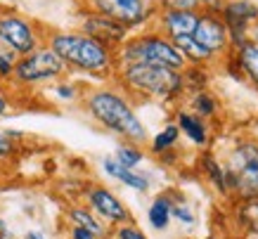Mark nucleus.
Returning a JSON list of instances; mask_svg holds the SVG:
<instances>
[{
  "instance_id": "f257e3e1",
  "label": "nucleus",
  "mask_w": 258,
  "mask_h": 239,
  "mask_svg": "<svg viewBox=\"0 0 258 239\" xmlns=\"http://www.w3.org/2000/svg\"><path fill=\"white\" fill-rule=\"evenodd\" d=\"M45 45L62 59L67 71L83 74L95 81H111L116 74V50L81 33L79 29H47Z\"/></svg>"
},
{
  "instance_id": "f03ea898",
  "label": "nucleus",
  "mask_w": 258,
  "mask_h": 239,
  "mask_svg": "<svg viewBox=\"0 0 258 239\" xmlns=\"http://www.w3.org/2000/svg\"><path fill=\"white\" fill-rule=\"evenodd\" d=\"M83 109L97 126L123 138V142L142 145L147 142V126L135 111L133 102L121 88L114 85H95L83 93Z\"/></svg>"
},
{
  "instance_id": "7ed1b4c3",
  "label": "nucleus",
  "mask_w": 258,
  "mask_h": 239,
  "mask_svg": "<svg viewBox=\"0 0 258 239\" xmlns=\"http://www.w3.org/2000/svg\"><path fill=\"white\" fill-rule=\"evenodd\" d=\"M114 78L125 93L140 95L147 100L173 102L185 93L182 71L157 64H118Z\"/></svg>"
},
{
  "instance_id": "20e7f679",
  "label": "nucleus",
  "mask_w": 258,
  "mask_h": 239,
  "mask_svg": "<svg viewBox=\"0 0 258 239\" xmlns=\"http://www.w3.org/2000/svg\"><path fill=\"white\" fill-rule=\"evenodd\" d=\"M116 64H157L175 71H182L187 67L175 43L166 38L164 33H159L154 26L131 33L116 50Z\"/></svg>"
},
{
  "instance_id": "39448f33",
  "label": "nucleus",
  "mask_w": 258,
  "mask_h": 239,
  "mask_svg": "<svg viewBox=\"0 0 258 239\" xmlns=\"http://www.w3.org/2000/svg\"><path fill=\"white\" fill-rule=\"evenodd\" d=\"M67 74L69 71H67L64 62L43 43L33 52L24 54V57H17L10 83L15 85V88H38V85L55 83V81L64 78Z\"/></svg>"
},
{
  "instance_id": "423d86ee",
  "label": "nucleus",
  "mask_w": 258,
  "mask_h": 239,
  "mask_svg": "<svg viewBox=\"0 0 258 239\" xmlns=\"http://www.w3.org/2000/svg\"><path fill=\"white\" fill-rule=\"evenodd\" d=\"M45 36L47 29L43 24L12 8L0 5V43L15 57H24V54L33 52L36 47L45 43Z\"/></svg>"
},
{
  "instance_id": "0eeeda50",
  "label": "nucleus",
  "mask_w": 258,
  "mask_h": 239,
  "mask_svg": "<svg viewBox=\"0 0 258 239\" xmlns=\"http://www.w3.org/2000/svg\"><path fill=\"white\" fill-rule=\"evenodd\" d=\"M83 10L111 17L114 22L123 24L128 31H142L154 24L159 15L157 0H81Z\"/></svg>"
},
{
  "instance_id": "6e6552de",
  "label": "nucleus",
  "mask_w": 258,
  "mask_h": 239,
  "mask_svg": "<svg viewBox=\"0 0 258 239\" xmlns=\"http://www.w3.org/2000/svg\"><path fill=\"white\" fill-rule=\"evenodd\" d=\"M227 187H235L244 199H258V145L244 142L235 147L225 168Z\"/></svg>"
},
{
  "instance_id": "1a4fd4ad",
  "label": "nucleus",
  "mask_w": 258,
  "mask_h": 239,
  "mask_svg": "<svg viewBox=\"0 0 258 239\" xmlns=\"http://www.w3.org/2000/svg\"><path fill=\"white\" fill-rule=\"evenodd\" d=\"M218 15L227 26L230 45L235 50L249 40L251 29L258 24V3L256 0H223Z\"/></svg>"
},
{
  "instance_id": "9d476101",
  "label": "nucleus",
  "mask_w": 258,
  "mask_h": 239,
  "mask_svg": "<svg viewBox=\"0 0 258 239\" xmlns=\"http://www.w3.org/2000/svg\"><path fill=\"white\" fill-rule=\"evenodd\" d=\"M86 197V206L100 218L102 223H107V227H116V225L131 223V211L109 187L104 185H90L83 192Z\"/></svg>"
},
{
  "instance_id": "9b49d317",
  "label": "nucleus",
  "mask_w": 258,
  "mask_h": 239,
  "mask_svg": "<svg viewBox=\"0 0 258 239\" xmlns=\"http://www.w3.org/2000/svg\"><path fill=\"white\" fill-rule=\"evenodd\" d=\"M192 38L199 43V45L211 52L216 59L223 57V54H232V45H230V33H227V26L223 24L218 12H211V10H202L199 15V22H197V29L192 33Z\"/></svg>"
},
{
  "instance_id": "f8f14e48",
  "label": "nucleus",
  "mask_w": 258,
  "mask_h": 239,
  "mask_svg": "<svg viewBox=\"0 0 258 239\" xmlns=\"http://www.w3.org/2000/svg\"><path fill=\"white\" fill-rule=\"evenodd\" d=\"M81 33H86L90 38L100 40L111 50H118V47L125 43V38L131 36V31L125 29L123 24L114 22L111 17L97 15V12H90V10H81L79 15V26H76Z\"/></svg>"
},
{
  "instance_id": "ddd939ff",
  "label": "nucleus",
  "mask_w": 258,
  "mask_h": 239,
  "mask_svg": "<svg viewBox=\"0 0 258 239\" xmlns=\"http://www.w3.org/2000/svg\"><path fill=\"white\" fill-rule=\"evenodd\" d=\"M202 10H159L154 19V29L164 33L166 38H180V36H192L197 29Z\"/></svg>"
},
{
  "instance_id": "4468645a",
  "label": "nucleus",
  "mask_w": 258,
  "mask_h": 239,
  "mask_svg": "<svg viewBox=\"0 0 258 239\" xmlns=\"http://www.w3.org/2000/svg\"><path fill=\"white\" fill-rule=\"evenodd\" d=\"M102 170L107 173L109 177H114L116 183H121L123 187H131L135 192L145 194L149 190V177L142 175L138 168H125L114 159V156H104L102 159Z\"/></svg>"
},
{
  "instance_id": "2eb2a0df",
  "label": "nucleus",
  "mask_w": 258,
  "mask_h": 239,
  "mask_svg": "<svg viewBox=\"0 0 258 239\" xmlns=\"http://www.w3.org/2000/svg\"><path fill=\"white\" fill-rule=\"evenodd\" d=\"M230 57L235 59L237 69L242 71V78H249L253 85H258V43L246 40L239 47H235Z\"/></svg>"
},
{
  "instance_id": "dca6fc26",
  "label": "nucleus",
  "mask_w": 258,
  "mask_h": 239,
  "mask_svg": "<svg viewBox=\"0 0 258 239\" xmlns=\"http://www.w3.org/2000/svg\"><path fill=\"white\" fill-rule=\"evenodd\" d=\"M67 218H69L71 225L86 227V230H90L93 234H97V239H107V237H109V232H111L109 227L102 223V220L95 216L90 208L83 206V204H74V206L67 208Z\"/></svg>"
},
{
  "instance_id": "f3484780",
  "label": "nucleus",
  "mask_w": 258,
  "mask_h": 239,
  "mask_svg": "<svg viewBox=\"0 0 258 239\" xmlns=\"http://www.w3.org/2000/svg\"><path fill=\"white\" fill-rule=\"evenodd\" d=\"M175 126H178V131L187 140H192L195 145L204 147L209 142V128H206L202 116L192 114V111H178V114H175Z\"/></svg>"
},
{
  "instance_id": "a211bd4d",
  "label": "nucleus",
  "mask_w": 258,
  "mask_h": 239,
  "mask_svg": "<svg viewBox=\"0 0 258 239\" xmlns=\"http://www.w3.org/2000/svg\"><path fill=\"white\" fill-rule=\"evenodd\" d=\"M175 47H178L182 57H185V62L187 64H197V67H206V64L216 62V57L211 52H206L199 43H197L192 36H180V38H173Z\"/></svg>"
},
{
  "instance_id": "6ab92c4d",
  "label": "nucleus",
  "mask_w": 258,
  "mask_h": 239,
  "mask_svg": "<svg viewBox=\"0 0 258 239\" xmlns=\"http://www.w3.org/2000/svg\"><path fill=\"white\" fill-rule=\"evenodd\" d=\"M171 208H173V201H171L168 194H159V197H154L152 204H149V208H147L149 225L159 232L168 230V225H171Z\"/></svg>"
},
{
  "instance_id": "aec40b11",
  "label": "nucleus",
  "mask_w": 258,
  "mask_h": 239,
  "mask_svg": "<svg viewBox=\"0 0 258 239\" xmlns=\"http://www.w3.org/2000/svg\"><path fill=\"white\" fill-rule=\"evenodd\" d=\"M180 138V131L175 124H168L164 126L161 131L152 138V142H149V149H152V154H166L168 149H173L175 147V142H178Z\"/></svg>"
},
{
  "instance_id": "412c9836",
  "label": "nucleus",
  "mask_w": 258,
  "mask_h": 239,
  "mask_svg": "<svg viewBox=\"0 0 258 239\" xmlns=\"http://www.w3.org/2000/svg\"><path fill=\"white\" fill-rule=\"evenodd\" d=\"M114 159H116L121 166H125V168H138V166L145 161V152H142L140 145L121 142V145L114 149Z\"/></svg>"
},
{
  "instance_id": "4be33fe9",
  "label": "nucleus",
  "mask_w": 258,
  "mask_h": 239,
  "mask_svg": "<svg viewBox=\"0 0 258 239\" xmlns=\"http://www.w3.org/2000/svg\"><path fill=\"white\" fill-rule=\"evenodd\" d=\"M50 93L55 95L59 102H76L83 97V90H81V85H76L74 81H67V78H59L52 83L50 88Z\"/></svg>"
},
{
  "instance_id": "5701e85b",
  "label": "nucleus",
  "mask_w": 258,
  "mask_h": 239,
  "mask_svg": "<svg viewBox=\"0 0 258 239\" xmlns=\"http://www.w3.org/2000/svg\"><path fill=\"white\" fill-rule=\"evenodd\" d=\"M192 114L197 116H213L216 114V109H218V104H216V100H213L211 95L206 93V90H197L195 95H192Z\"/></svg>"
},
{
  "instance_id": "b1692460",
  "label": "nucleus",
  "mask_w": 258,
  "mask_h": 239,
  "mask_svg": "<svg viewBox=\"0 0 258 239\" xmlns=\"http://www.w3.org/2000/svg\"><path fill=\"white\" fill-rule=\"evenodd\" d=\"M204 173L209 175V180L213 183V187H218L220 192H225V190H227L225 168H223L216 159H211V156H204Z\"/></svg>"
},
{
  "instance_id": "393cba45",
  "label": "nucleus",
  "mask_w": 258,
  "mask_h": 239,
  "mask_svg": "<svg viewBox=\"0 0 258 239\" xmlns=\"http://www.w3.org/2000/svg\"><path fill=\"white\" fill-rule=\"evenodd\" d=\"M15 62H17V57L10 52L8 47L3 45V43H0V85H3V83H10V81H12Z\"/></svg>"
},
{
  "instance_id": "a878e982",
  "label": "nucleus",
  "mask_w": 258,
  "mask_h": 239,
  "mask_svg": "<svg viewBox=\"0 0 258 239\" xmlns=\"http://www.w3.org/2000/svg\"><path fill=\"white\" fill-rule=\"evenodd\" d=\"M111 239H149L145 232L138 227V225L131 220V223H123V225H116V227H111Z\"/></svg>"
},
{
  "instance_id": "bb28decb",
  "label": "nucleus",
  "mask_w": 258,
  "mask_h": 239,
  "mask_svg": "<svg viewBox=\"0 0 258 239\" xmlns=\"http://www.w3.org/2000/svg\"><path fill=\"white\" fill-rule=\"evenodd\" d=\"M159 10H204L202 0H157Z\"/></svg>"
},
{
  "instance_id": "cd10ccee",
  "label": "nucleus",
  "mask_w": 258,
  "mask_h": 239,
  "mask_svg": "<svg viewBox=\"0 0 258 239\" xmlns=\"http://www.w3.org/2000/svg\"><path fill=\"white\" fill-rule=\"evenodd\" d=\"M242 218L249 225V230L258 234V199H249V204L242 208Z\"/></svg>"
},
{
  "instance_id": "c85d7f7f",
  "label": "nucleus",
  "mask_w": 258,
  "mask_h": 239,
  "mask_svg": "<svg viewBox=\"0 0 258 239\" xmlns=\"http://www.w3.org/2000/svg\"><path fill=\"white\" fill-rule=\"evenodd\" d=\"M171 218H178L182 225H195V220H197L195 211H192V206H187V204H173Z\"/></svg>"
},
{
  "instance_id": "c756f323",
  "label": "nucleus",
  "mask_w": 258,
  "mask_h": 239,
  "mask_svg": "<svg viewBox=\"0 0 258 239\" xmlns=\"http://www.w3.org/2000/svg\"><path fill=\"white\" fill-rule=\"evenodd\" d=\"M15 154H17V142H12L5 131H0V161H5V159Z\"/></svg>"
},
{
  "instance_id": "7c9ffc66",
  "label": "nucleus",
  "mask_w": 258,
  "mask_h": 239,
  "mask_svg": "<svg viewBox=\"0 0 258 239\" xmlns=\"http://www.w3.org/2000/svg\"><path fill=\"white\" fill-rule=\"evenodd\" d=\"M69 239H97V234H93L86 227H79V225H71L69 230Z\"/></svg>"
},
{
  "instance_id": "2f4dec72",
  "label": "nucleus",
  "mask_w": 258,
  "mask_h": 239,
  "mask_svg": "<svg viewBox=\"0 0 258 239\" xmlns=\"http://www.w3.org/2000/svg\"><path fill=\"white\" fill-rule=\"evenodd\" d=\"M8 111H10V93L0 85V118L8 114Z\"/></svg>"
},
{
  "instance_id": "473e14b6",
  "label": "nucleus",
  "mask_w": 258,
  "mask_h": 239,
  "mask_svg": "<svg viewBox=\"0 0 258 239\" xmlns=\"http://www.w3.org/2000/svg\"><path fill=\"white\" fill-rule=\"evenodd\" d=\"M204 3V10H211V12H218L220 5H223V0H202Z\"/></svg>"
},
{
  "instance_id": "72a5a7b5",
  "label": "nucleus",
  "mask_w": 258,
  "mask_h": 239,
  "mask_svg": "<svg viewBox=\"0 0 258 239\" xmlns=\"http://www.w3.org/2000/svg\"><path fill=\"white\" fill-rule=\"evenodd\" d=\"M24 239H45V234L38 232V230H31V232H26V234H24Z\"/></svg>"
},
{
  "instance_id": "f704fd0d",
  "label": "nucleus",
  "mask_w": 258,
  "mask_h": 239,
  "mask_svg": "<svg viewBox=\"0 0 258 239\" xmlns=\"http://www.w3.org/2000/svg\"><path fill=\"white\" fill-rule=\"evenodd\" d=\"M249 40H253V43H258V24L251 29V33H249Z\"/></svg>"
},
{
  "instance_id": "c9c22d12",
  "label": "nucleus",
  "mask_w": 258,
  "mask_h": 239,
  "mask_svg": "<svg viewBox=\"0 0 258 239\" xmlns=\"http://www.w3.org/2000/svg\"><path fill=\"white\" fill-rule=\"evenodd\" d=\"M0 234H5V237H8V223H5L3 218H0Z\"/></svg>"
},
{
  "instance_id": "e433bc0d",
  "label": "nucleus",
  "mask_w": 258,
  "mask_h": 239,
  "mask_svg": "<svg viewBox=\"0 0 258 239\" xmlns=\"http://www.w3.org/2000/svg\"><path fill=\"white\" fill-rule=\"evenodd\" d=\"M0 239H8V237H5V234H0Z\"/></svg>"
}]
</instances>
